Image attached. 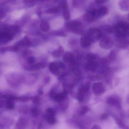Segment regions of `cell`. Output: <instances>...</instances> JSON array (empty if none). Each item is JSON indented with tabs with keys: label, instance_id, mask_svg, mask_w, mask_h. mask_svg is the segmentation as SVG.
I'll use <instances>...</instances> for the list:
<instances>
[{
	"label": "cell",
	"instance_id": "cell-2",
	"mask_svg": "<svg viewBox=\"0 0 129 129\" xmlns=\"http://www.w3.org/2000/svg\"><path fill=\"white\" fill-rule=\"evenodd\" d=\"M92 89L94 95L98 96L103 95L106 90L105 87L102 82L94 83L92 86Z\"/></svg>",
	"mask_w": 129,
	"mask_h": 129
},
{
	"label": "cell",
	"instance_id": "cell-20",
	"mask_svg": "<svg viewBox=\"0 0 129 129\" xmlns=\"http://www.w3.org/2000/svg\"><path fill=\"white\" fill-rule=\"evenodd\" d=\"M63 16L65 20H68L70 18V14L68 10V8L63 10Z\"/></svg>",
	"mask_w": 129,
	"mask_h": 129
},
{
	"label": "cell",
	"instance_id": "cell-21",
	"mask_svg": "<svg viewBox=\"0 0 129 129\" xmlns=\"http://www.w3.org/2000/svg\"><path fill=\"white\" fill-rule=\"evenodd\" d=\"M89 110V107L86 106H84L81 107L80 110V114L81 115H84L87 113Z\"/></svg>",
	"mask_w": 129,
	"mask_h": 129
},
{
	"label": "cell",
	"instance_id": "cell-27",
	"mask_svg": "<svg viewBox=\"0 0 129 129\" xmlns=\"http://www.w3.org/2000/svg\"><path fill=\"white\" fill-rule=\"evenodd\" d=\"M109 115L107 113H105L103 114L100 117V119L102 120H105L108 118Z\"/></svg>",
	"mask_w": 129,
	"mask_h": 129
},
{
	"label": "cell",
	"instance_id": "cell-30",
	"mask_svg": "<svg viewBox=\"0 0 129 129\" xmlns=\"http://www.w3.org/2000/svg\"><path fill=\"white\" fill-rule=\"evenodd\" d=\"M105 31L108 33H111L113 32V29L112 27L108 26L106 28Z\"/></svg>",
	"mask_w": 129,
	"mask_h": 129
},
{
	"label": "cell",
	"instance_id": "cell-16",
	"mask_svg": "<svg viewBox=\"0 0 129 129\" xmlns=\"http://www.w3.org/2000/svg\"><path fill=\"white\" fill-rule=\"evenodd\" d=\"M119 6L121 10L123 11H127L129 9V1H121L119 2Z\"/></svg>",
	"mask_w": 129,
	"mask_h": 129
},
{
	"label": "cell",
	"instance_id": "cell-7",
	"mask_svg": "<svg viewBox=\"0 0 129 129\" xmlns=\"http://www.w3.org/2000/svg\"><path fill=\"white\" fill-rule=\"evenodd\" d=\"M98 17L97 10L94 9L88 12L85 16V18L86 21L90 22L95 21Z\"/></svg>",
	"mask_w": 129,
	"mask_h": 129
},
{
	"label": "cell",
	"instance_id": "cell-5",
	"mask_svg": "<svg viewBox=\"0 0 129 129\" xmlns=\"http://www.w3.org/2000/svg\"><path fill=\"white\" fill-rule=\"evenodd\" d=\"M87 35L89 37L92 41L93 40H98L102 37V31L99 28H91L90 29Z\"/></svg>",
	"mask_w": 129,
	"mask_h": 129
},
{
	"label": "cell",
	"instance_id": "cell-1",
	"mask_svg": "<svg viewBox=\"0 0 129 129\" xmlns=\"http://www.w3.org/2000/svg\"><path fill=\"white\" fill-rule=\"evenodd\" d=\"M118 36L124 37L129 34V25L126 22H120L118 24L115 28Z\"/></svg>",
	"mask_w": 129,
	"mask_h": 129
},
{
	"label": "cell",
	"instance_id": "cell-10",
	"mask_svg": "<svg viewBox=\"0 0 129 129\" xmlns=\"http://www.w3.org/2000/svg\"><path fill=\"white\" fill-rule=\"evenodd\" d=\"M98 66V62L95 60L89 61L86 66V68L88 71H94Z\"/></svg>",
	"mask_w": 129,
	"mask_h": 129
},
{
	"label": "cell",
	"instance_id": "cell-26",
	"mask_svg": "<svg viewBox=\"0 0 129 129\" xmlns=\"http://www.w3.org/2000/svg\"><path fill=\"white\" fill-rule=\"evenodd\" d=\"M86 58L87 59L88 61H92V60H95L96 58L95 56L94 55H92V54H87Z\"/></svg>",
	"mask_w": 129,
	"mask_h": 129
},
{
	"label": "cell",
	"instance_id": "cell-9",
	"mask_svg": "<svg viewBox=\"0 0 129 129\" xmlns=\"http://www.w3.org/2000/svg\"><path fill=\"white\" fill-rule=\"evenodd\" d=\"M67 27L73 31H77L81 29L82 25L79 22L75 21L68 23Z\"/></svg>",
	"mask_w": 129,
	"mask_h": 129
},
{
	"label": "cell",
	"instance_id": "cell-14",
	"mask_svg": "<svg viewBox=\"0 0 129 129\" xmlns=\"http://www.w3.org/2000/svg\"><path fill=\"white\" fill-rule=\"evenodd\" d=\"M92 41V40L87 35L81 39V44L83 47H86L90 46Z\"/></svg>",
	"mask_w": 129,
	"mask_h": 129
},
{
	"label": "cell",
	"instance_id": "cell-19",
	"mask_svg": "<svg viewBox=\"0 0 129 129\" xmlns=\"http://www.w3.org/2000/svg\"><path fill=\"white\" fill-rule=\"evenodd\" d=\"M41 28L44 31H47L49 30V25L46 22L44 21L41 22L40 25Z\"/></svg>",
	"mask_w": 129,
	"mask_h": 129
},
{
	"label": "cell",
	"instance_id": "cell-3",
	"mask_svg": "<svg viewBox=\"0 0 129 129\" xmlns=\"http://www.w3.org/2000/svg\"><path fill=\"white\" fill-rule=\"evenodd\" d=\"M90 87V84L87 83L80 87L77 95V99L79 102H82L83 101L84 95L88 92Z\"/></svg>",
	"mask_w": 129,
	"mask_h": 129
},
{
	"label": "cell",
	"instance_id": "cell-22",
	"mask_svg": "<svg viewBox=\"0 0 129 129\" xmlns=\"http://www.w3.org/2000/svg\"><path fill=\"white\" fill-rule=\"evenodd\" d=\"M46 112L48 115H54L55 114V112L53 109L51 108H49L47 109L46 110Z\"/></svg>",
	"mask_w": 129,
	"mask_h": 129
},
{
	"label": "cell",
	"instance_id": "cell-25",
	"mask_svg": "<svg viewBox=\"0 0 129 129\" xmlns=\"http://www.w3.org/2000/svg\"><path fill=\"white\" fill-rule=\"evenodd\" d=\"M31 114L34 117H36L39 114V111H38V109L36 108H34L31 109Z\"/></svg>",
	"mask_w": 129,
	"mask_h": 129
},
{
	"label": "cell",
	"instance_id": "cell-32",
	"mask_svg": "<svg viewBox=\"0 0 129 129\" xmlns=\"http://www.w3.org/2000/svg\"><path fill=\"white\" fill-rule=\"evenodd\" d=\"M91 129H102V127L100 125L98 124H94L91 127Z\"/></svg>",
	"mask_w": 129,
	"mask_h": 129
},
{
	"label": "cell",
	"instance_id": "cell-6",
	"mask_svg": "<svg viewBox=\"0 0 129 129\" xmlns=\"http://www.w3.org/2000/svg\"><path fill=\"white\" fill-rule=\"evenodd\" d=\"M107 103L110 105L115 106L116 108L121 107V102L120 98L116 96H111L107 99Z\"/></svg>",
	"mask_w": 129,
	"mask_h": 129
},
{
	"label": "cell",
	"instance_id": "cell-13",
	"mask_svg": "<svg viewBox=\"0 0 129 129\" xmlns=\"http://www.w3.org/2000/svg\"><path fill=\"white\" fill-rule=\"evenodd\" d=\"M27 125V121L24 118H21L16 123V129H25Z\"/></svg>",
	"mask_w": 129,
	"mask_h": 129
},
{
	"label": "cell",
	"instance_id": "cell-33",
	"mask_svg": "<svg viewBox=\"0 0 129 129\" xmlns=\"http://www.w3.org/2000/svg\"><path fill=\"white\" fill-rule=\"evenodd\" d=\"M35 59L33 57H29L28 59V62L30 63H34L35 62Z\"/></svg>",
	"mask_w": 129,
	"mask_h": 129
},
{
	"label": "cell",
	"instance_id": "cell-23",
	"mask_svg": "<svg viewBox=\"0 0 129 129\" xmlns=\"http://www.w3.org/2000/svg\"><path fill=\"white\" fill-rule=\"evenodd\" d=\"M59 11V8L58 7H54L49 9L47 10V13H57Z\"/></svg>",
	"mask_w": 129,
	"mask_h": 129
},
{
	"label": "cell",
	"instance_id": "cell-24",
	"mask_svg": "<svg viewBox=\"0 0 129 129\" xmlns=\"http://www.w3.org/2000/svg\"><path fill=\"white\" fill-rule=\"evenodd\" d=\"M6 107L8 109H12L15 107V105L12 101H9L7 103Z\"/></svg>",
	"mask_w": 129,
	"mask_h": 129
},
{
	"label": "cell",
	"instance_id": "cell-29",
	"mask_svg": "<svg viewBox=\"0 0 129 129\" xmlns=\"http://www.w3.org/2000/svg\"><path fill=\"white\" fill-rule=\"evenodd\" d=\"M116 57V53L114 51H112L109 55V58L111 60H113Z\"/></svg>",
	"mask_w": 129,
	"mask_h": 129
},
{
	"label": "cell",
	"instance_id": "cell-34",
	"mask_svg": "<svg viewBox=\"0 0 129 129\" xmlns=\"http://www.w3.org/2000/svg\"><path fill=\"white\" fill-rule=\"evenodd\" d=\"M95 2L98 4H102L104 3L105 1H103V0H102V1H101V0H98V1H96Z\"/></svg>",
	"mask_w": 129,
	"mask_h": 129
},
{
	"label": "cell",
	"instance_id": "cell-17",
	"mask_svg": "<svg viewBox=\"0 0 129 129\" xmlns=\"http://www.w3.org/2000/svg\"><path fill=\"white\" fill-rule=\"evenodd\" d=\"M97 14L99 17H102L105 15L108 12V9L106 7H101L97 10Z\"/></svg>",
	"mask_w": 129,
	"mask_h": 129
},
{
	"label": "cell",
	"instance_id": "cell-8",
	"mask_svg": "<svg viewBox=\"0 0 129 129\" xmlns=\"http://www.w3.org/2000/svg\"><path fill=\"white\" fill-rule=\"evenodd\" d=\"M51 95L53 98L57 102H62L68 97V94L66 91H64L57 94L53 93Z\"/></svg>",
	"mask_w": 129,
	"mask_h": 129
},
{
	"label": "cell",
	"instance_id": "cell-15",
	"mask_svg": "<svg viewBox=\"0 0 129 129\" xmlns=\"http://www.w3.org/2000/svg\"><path fill=\"white\" fill-rule=\"evenodd\" d=\"M64 49L62 46H60L55 51H53L52 53L53 55L56 58H60L64 53Z\"/></svg>",
	"mask_w": 129,
	"mask_h": 129
},
{
	"label": "cell",
	"instance_id": "cell-31",
	"mask_svg": "<svg viewBox=\"0 0 129 129\" xmlns=\"http://www.w3.org/2000/svg\"><path fill=\"white\" fill-rule=\"evenodd\" d=\"M55 34L56 35H57L58 36H60V37H64L66 36V35L64 33H63V32H62V31L56 32Z\"/></svg>",
	"mask_w": 129,
	"mask_h": 129
},
{
	"label": "cell",
	"instance_id": "cell-28",
	"mask_svg": "<svg viewBox=\"0 0 129 129\" xmlns=\"http://www.w3.org/2000/svg\"><path fill=\"white\" fill-rule=\"evenodd\" d=\"M57 64H58V67L59 70L60 69L64 70L65 69L66 66V65L64 63H62V62H59Z\"/></svg>",
	"mask_w": 129,
	"mask_h": 129
},
{
	"label": "cell",
	"instance_id": "cell-11",
	"mask_svg": "<svg viewBox=\"0 0 129 129\" xmlns=\"http://www.w3.org/2000/svg\"><path fill=\"white\" fill-rule=\"evenodd\" d=\"M75 56L72 53L67 52L63 56V61L66 63L73 62L74 61Z\"/></svg>",
	"mask_w": 129,
	"mask_h": 129
},
{
	"label": "cell",
	"instance_id": "cell-12",
	"mask_svg": "<svg viewBox=\"0 0 129 129\" xmlns=\"http://www.w3.org/2000/svg\"><path fill=\"white\" fill-rule=\"evenodd\" d=\"M50 71L55 75H57L59 74L60 70L58 67V64L55 62H51L49 66Z\"/></svg>",
	"mask_w": 129,
	"mask_h": 129
},
{
	"label": "cell",
	"instance_id": "cell-4",
	"mask_svg": "<svg viewBox=\"0 0 129 129\" xmlns=\"http://www.w3.org/2000/svg\"><path fill=\"white\" fill-rule=\"evenodd\" d=\"M100 45L103 49H109L114 46V41L110 37H105L100 41Z\"/></svg>",
	"mask_w": 129,
	"mask_h": 129
},
{
	"label": "cell",
	"instance_id": "cell-18",
	"mask_svg": "<svg viewBox=\"0 0 129 129\" xmlns=\"http://www.w3.org/2000/svg\"><path fill=\"white\" fill-rule=\"evenodd\" d=\"M46 120L47 122L51 125H54L56 123V119L54 115H48Z\"/></svg>",
	"mask_w": 129,
	"mask_h": 129
}]
</instances>
